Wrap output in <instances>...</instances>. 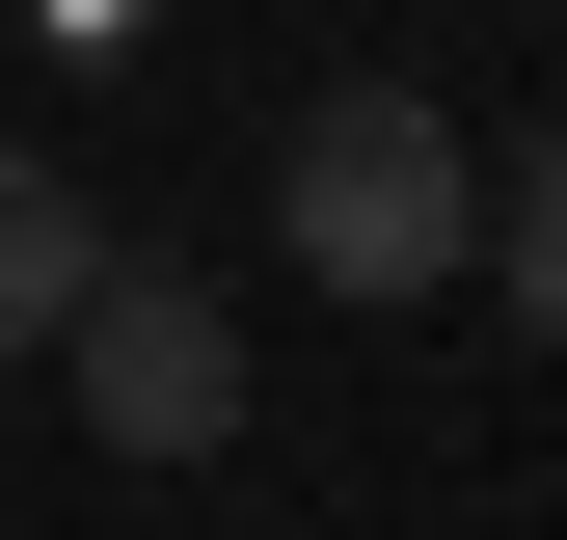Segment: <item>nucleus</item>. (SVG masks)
I'll list each match as a JSON object with an SVG mask.
<instances>
[{"instance_id":"obj_1","label":"nucleus","mask_w":567,"mask_h":540,"mask_svg":"<svg viewBox=\"0 0 567 540\" xmlns=\"http://www.w3.org/2000/svg\"><path fill=\"white\" fill-rule=\"evenodd\" d=\"M270 243H298L324 270V298H460V270H486V135L433 108V82H324L298 135H270Z\"/></svg>"},{"instance_id":"obj_2","label":"nucleus","mask_w":567,"mask_h":540,"mask_svg":"<svg viewBox=\"0 0 567 540\" xmlns=\"http://www.w3.org/2000/svg\"><path fill=\"white\" fill-rule=\"evenodd\" d=\"M54 405H82L109 459H217V433H244V324L189 298V270H135V243H109V270H82V324H54Z\"/></svg>"},{"instance_id":"obj_3","label":"nucleus","mask_w":567,"mask_h":540,"mask_svg":"<svg viewBox=\"0 0 567 540\" xmlns=\"http://www.w3.org/2000/svg\"><path fill=\"white\" fill-rule=\"evenodd\" d=\"M82 270H109V189L54 163V135H0V352H54V324H82Z\"/></svg>"},{"instance_id":"obj_4","label":"nucleus","mask_w":567,"mask_h":540,"mask_svg":"<svg viewBox=\"0 0 567 540\" xmlns=\"http://www.w3.org/2000/svg\"><path fill=\"white\" fill-rule=\"evenodd\" d=\"M486 270H514V324H567V135H486Z\"/></svg>"}]
</instances>
